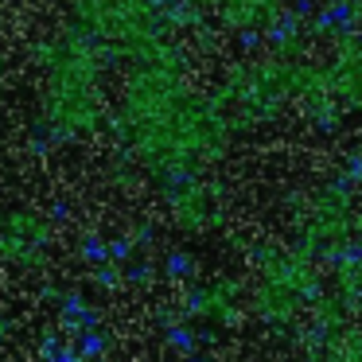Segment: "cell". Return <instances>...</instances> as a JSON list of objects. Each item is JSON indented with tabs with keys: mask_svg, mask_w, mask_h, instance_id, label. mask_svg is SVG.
<instances>
[{
	"mask_svg": "<svg viewBox=\"0 0 362 362\" xmlns=\"http://www.w3.org/2000/svg\"><path fill=\"white\" fill-rule=\"evenodd\" d=\"M94 59L74 32L40 35L28 47V74H32L35 129L59 144H71L94 125L98 117V74Z\"/></svg>",
	"mask_w": 362,
	"mask_h": 362,
	"instance_id": "1",
	"label": "cell"
},
{
	"mask_svg": "<svg viewBox=\"0 0 362 362\" xmlns=\"http://www.w3.org/2000/svg\"><path fill=\"white\" fill-rule=\"evenodd\" d=\"M47 245H51V230L40 211L16 206V211L0 214V261L8 269H20V273L40 269L47 261Z\"/></svg>",
	"mask_w": 362,
	"mask_h": 362,
	"instance_id": "2",
	"label": "cell"
}]
</instances>
